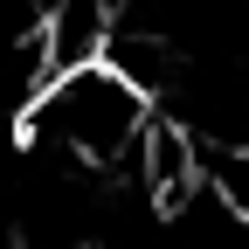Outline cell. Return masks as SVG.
<instances>
[{"label":"cell","instance_id":"cell-1","mask_svg":"<svg viewBox=\"0 0 249 249\" xmlns=\"http://www.w3.org/2000/svg\"><path fill=\"white\" fill-rule=\"evenodd\" d=\"M152 124V104L139 97L132 83H124L111 62H83V70H62L35 90V104L21 111V132L35 152H55V160H70L83 173H111L139 152Z\"/></svg>","mask_w":249,"mask_h":249}]
</instances>
